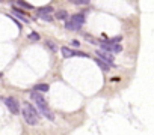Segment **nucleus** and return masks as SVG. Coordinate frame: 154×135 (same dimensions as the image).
I'll use <instances>...</instances> for the list:
<instances>
[{"instance_id":"f257e3e1","label":"nucleus","mask_w":154,"mask_h":135,"mask_svg":"<svg viewBox=\"0 0 154 135\" xmlns=\"http://www.w3.org/2000/svg\"><path fill=\"white\" fill-rule=\"evenodd\" d=\"M30 99L36 104V110L40 111L45 119H48V120H55V116H53V113H51L50 110H48V105H47V101L44 99V96L40 93V92H30Z\"/></svg>"},{"instance_id":"f03ea898","label":"nucleus","mask_w":154,"mask_h":135,"mask_svg":"<svg viewBox=\"0 0 154 135\" xmlns=\"http://www.w3.org/2000/svg\"><path fill=\"white\" fill-rule=\"evenodd\" d=\"M21 116H23L26 123L30 125V126H35L38 122H40V111L29 102H24L23 110H21Z\"/></svg>"},{"instance_id":"7ed1b4c3","label":"nucleus","mask_w":154,"mask_h":135,"mask_svg":"<svg viewBox=\"0 0 154 135\" xmlns=\"http://www.w3.org/2000/svg\"><path fill=\"white\" fill-rule=\"evenodd\" d=\"M85 24V14L79 12V14H74V15L70 18V21H67L65 27L68 30H80V27Z\"/></svg>"},{"instance_id":"20e7f679","label":"nucleus","mask_w":154,"mask_h":135,"mask_svg":"<svg viewBox=\"0 0 154 135\" xmlns=\"http://www.w3.org/2000/svg\"><path fill=\"white\" fill-rule=\"evenodd\" d=\"M100 47H101V50L103 51H107V53H121V50H122V47L119 45V44H113V42H110V41H107V42H101L100 41Z\"/></svg>"},{"instance_id":"39448f33","label":"nucleus","mask_w":154,"mask_h":135,"mask_svg":"<svg viewBox=\"0 0 154 135\" xmlns=\"http://www.w3.org/2000/svg\"><path fill=\"white\" fill-rule=\"evenodd\" d=\"M3 102H5V105L8 107V110H9L12 114H17V113L20 111V104H18V101H17L15 98H12V96L3 98Z\"/></svg>"},{"instance_id":"423d86ee","label":"nucleus","mask_w":154,"mask_h":135,"mask_svg":"<svg viewBox=\"0 0 154 135\" xmlns=\"http://www.w3.org/2000/svg\"><path fill=\"white\" fill-rule=\"evenodd\" d=\"M60 53H62V56L65 57V59H70V57H73V56L88 57V54H86V53H82V51H73V50H70L68 47H62V48H60Z\"/></svg>"},{"instance_id":"0eeeda50","label":"nucleus","mask_w":154,"mask_h":135,"mask_svg":"<svg viewBox=\"0 0 154 135\" xmlns=\"http://www.w3.org/2000/svg\"><path fill=\"white\" fill-rule=\"evenodd\" d=\"M95 56H98V59H100V60H103V62L109 63L110 66H113V56H112L110 53L103 51V50H98V51L95 53Z\"/></svg>"},{"instance_id":"6e6552de","label":"nucleus","mask_w":154,"mask_h":135,"mask_svg":"<svg viewBox=\"0 0 154 135\" xmlns=\"http://www.w3.org/2000/svg\"><path fill=\"white\" fill-rule=\"evenodd\" d=\"M53 11H55L53 6H44V8H40V9L36 11V15L38 17H40V15H50Z\"/></svg>"},{"instance_id":"1a4fd4ad","label":"nucleus","mask_w":154,"mask_h":135,"mask_svg":"<svg viewBox=\"0 0 154 135\" xmlns=\"http://www.w3.org/2000/svg\"><path fill=\"white\" fill-rule=\"evenodd\" d=\"M33 90L35 92H40V93H45V92L50 90V87H48V84H36L33 87Z\"/></svg>"},{"instance_id":"9d476101","label":"nucleus","mask_w":154,"mask_h":135,"mask_svg":"<svg viewBox=\"0 0 154 135\" xmlns=\"http://www.w3.org/2000/svg\"><path fill=\"white\" fill-rule=\"evenodd\" d=\"M12 14H14V15H15V17H18V18H20L21 21H24V23H29V18H27V17H26V15H24V14H23V12H20L18 9H12Z\"/></svg>"},{"instance_id":"9b49d317","label":"nucleus","mask_w":154,"mask_h":135,"mask_svg":"<svg viewBox=\"0 0 154 135\" xmlns=\"http://www.w3.org/2000/svg\"><path fill=\"white\" fill-rule=\"evenodd\" d=\"M56 18L58 20H62V21H67L68 20V12L67 11H58L56 12ZM70 21V20H68Z\"/></svg>"},{"instance_id":"f8f14e48","label":"nucleus","mask_w":154,"mask_h":135,"mask_svg":"<svg viewBox=\"0 0 154 135\" xmlns=\"http://www.w3.org/2000/svg\"><path fill=\"white\" fill-rule=\"evenodd\" d=\"M95 62H97V65H98V66L101 68V69H103V71H109V69H110V68H112V66H110L109 63H106V62H103V60H100V59H95Z\"/></svg>"},{"instance_id":"ddd939ff","label":"nucleus","mask_w":154,"mask_h":135,"mask_svg":"<svg viewBox=\"0 0 154 135\" xmlns=\"http://www.w3.org/2000/svg\"><path fill=\"white\" fill-rule=\"evenodd\" d=\"M29 41H32V42H36V41H40V35H38L36 32H32V33H29Z\"/></svg>"},{"instance_id":"4468645a","label":"nucleus","mask_w":154,"mask_h":135,"mask_svg":"<svg viewBox=\"0 0 154 135\" xmlns=\"http://www.w3.org/2000/svg\"><path fill=\"white\" fill-rule=\"evenodd\" d=\"M45 44H47V47H48V48H50L51 51H53V53H55V51L58 50V47L55 45V42H53V41H47V42H45Z\"/></svg>"},{"instance_id":"2eb2a0df","label":"nucleus","mask_w":154,"mask_h":135,"mask_svg":"<svg viewBox=\"0 0 154 135\" xmlns=\"http://www.w3.org/2000/svg\"><path fill=\"white\" fill-rule=\"evenodd\" d=\"M17 5H20V6H24L26 9H33V6H32L30 3H27V2H17Z\"/></svg>"},{"instance_id":"dca6fc26","label":"nucleus","mask_w":154,"mask_h":135,"mask_svg":"<svg viewBox=\"0 0 154 135\" xmlns=\"http://www.w3.org/2000/svg\"><path fill=\"white\" fill-rule=\"evenodd\" d=\"M73 3H74V5H82V6H85V5H89V2H88V0H74Z\"/></svg>"},{"instance_id":"f3484780","label":"nucleus","mask_w":154,"mask_h":135,"mask_svg":"<svg viewBox=\"0 0 154 135\" xmlns=\"http://www.w3.org/2000/svg\"><path fill=\"white\" fill-rule=\"evenodd\" d=\"M40 18L44 20V21H51V20H53V17H51V15H40Z\"/></svg>"},{"instance_id":"a211bd4d","label":"nucleus","mask_w":154,"mask_h":135,"mask_svg":"<svg viewBox=\"0 0 154 135\" xmlns=\"http://www.w3.org/2000/svg\"><path fill=\"white\" fill-rule=\"evenodd\" d=\"M74 47H80V42H79V41H73V42H71Z\"/></svg>"}]
</instances>
